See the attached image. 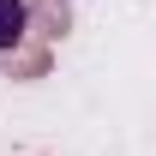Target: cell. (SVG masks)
<instances>
[{
  "instance_id": "1",
  "label": "cell",
  "mask_w": 156,
  "mask_h": 156,
  "mask_svg": "<svg viewBox=\"0 0 156 156\" xmlns=\"http://www.w3.org/2000/svg\"><path fill=\"white\" fill-rule=\"evenodd\" d=\"M24 36V0H0V48H12Z\"/></svg>"
}]
</instances>
